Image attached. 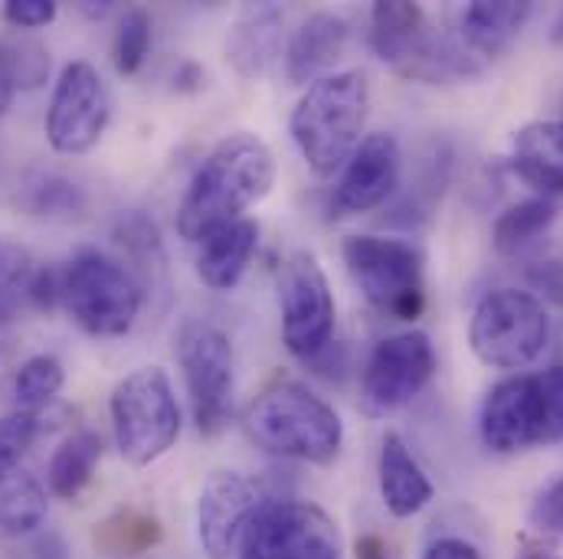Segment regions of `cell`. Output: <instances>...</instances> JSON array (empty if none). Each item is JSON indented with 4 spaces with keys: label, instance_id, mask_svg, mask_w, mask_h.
I'll use <instances>...</instances> for the list:
<instances>
[{
    "label": "cell",
    "instance_id": "obj_1",
    "mask_svg": "<svg viewBox=\"0 0 563 559\" xmlns=\"http://www.w3.org/2000/svg\"><path fill=\"white\" fill-rule=\"evenodd\" d=\"M276 183V154L253 132L223 138L190 177L177 206V233L200 243L207 233L246 220V210L263 203Z\"/></svg>",
    "mask_w": 563,
    "mask_h": 559
},
{
    "label": "cell",
    "instance_id": "obj_2",
    "mask_svg": "<svg viewBox=\"0 0 563 559\" xmlns=\"http://www.w3.org/2000/svg\"><path fill=\"white\" fill-rule=\"evenodd\" d=\"M371 112V82L361 69L331 72L305 89L288 132L318 177H334L361 144Z\"/></svg>",
    "mask_w": 563,
    "mask_h": 559
},
{
    "label": "cell",
    "instance_id": "obj_3",
    "mask_svg": "<svg viewBox=\"0 0 563 559\" xmlns=\"http://www.w3.org/2000/svg\"><path fill=\"white\" fill-rule=\"evenodd\" d=\"M246 435L269 455L308 465H331L344 445L338 410L305 383L279 377L246 410Z\"/></svg>",
    "mask_w": 563,
    "mask_h": 559
},
{
    "label": "cell",
    "instance_id": "obj_4",
    "mask_svg": "<svg viewBox=\"0 0 563 559\" xmlns=\"http://www.w3.org/2000/svg\"><path fill=\"white\" fill-rule=\"evenodd\" d=\"M371 46L400 76L417 82H452L475 76L482 63L442 30L432 26L420 3L380 0L371 10Z\"/></svg>",
    "mask_w": 563,
    "mask_h": 559
},
{
    "label": "cell",
    "instance_id": "obj_5",
    "mask_svg": "<svg viewBox=\"0 0 563 559\" xmlns=\"http://www.w3.org/2000/svg\"><path fill=\"white\" fill-rule=\"evenodd\" d=\"M63 304L86 334L122 337L139 321L144 288L125 262L86 246L63 266Z\"/></svg>",
    "mask_w": 563,
    "mask_h": 559
},
{
    "label": "cell",
    "instance_id": "obj_6",
    "mask_svg": "<svg viewBox=\"0 0 563 559\" xmlns=\"http://www.w3.org/2000/svg\"><path fill=\"white\" fill-rule=\"evenodd\" d=\"M551 337V317L538 294L518 288H495L478 298L468 321L472 354L492 370L531 367Z\"/></svg>",
    "mask_w": 563,
    "mask_h": 559
},
{
    "label": "cell",
    "instance_id": "obj_7",
    "mask_svg": "<svg viewBox=\"0 0 563 559\" xmlns=\"http://www.w3.org/2000/svg\"><path fill=\"white\" fill-rule=\"evenodd\" d=\"M112 432L122 458L135 468L161 461L180 435V406L161 367H141L112 390Z\"/></svg>",
    "mask_w": 563,
    "mask_h": 559
},
{
    "label": "cell",
    "instance_id": "obj_8",
    "mask_svg": "<svg viewBox=\"0 0 563 559\" xmlns=\"http://www.w3.org/2000/svg\"><path fill=\"white\" fill-rule=\"evenodd\" d=\"M347 276L371 308L394 321L420 317L426 304L422 253L413 243L387 236H347L341 246Z\"/></svg>",
    "mask_w": 563,
    "mask_h": 559
},
{
    "label": "cell",
    "instance_id": "obj_9",
    "mask_svg": "<svg viewBox=\"0 0 563 559\" xmlns=\"http://www.w3.org/2000/svg\"><path fill=\"white\" fill-rule=\"evenodd\" d=\"M177 364L200 435H220L233 416L236 357L223 327L190 317L177 331Z\"/></svg>",
    "mask_w": 563,
    "mask_h": 559
},
{
    "label": "cell",
    "instance_id": "obj_10",
    "mask_svg": "<svg viewBox=\"0 0 563 559\" xmlns=\"http://www.w3.org/2000/svg\"><path fill=\"white\" fill-rule=\"evenodd\" d=\"M344 544L334 517L311 501H263L236 559H341Z\"/></svg>",
    "mask_w": 563,
    "mask_h": 559
},
{
    "label": "cell",
    "instance_id": "obj_11",
    "mask_svg": "<svg viewBox=\"0 0 563 559\" xmlns=\"http://www.w3.org/2000/svg\"><path fill=\"white\" fill-rule=\"evenodd\" d=\"M282 344L301 364H311L334 344V294L321 262L298 249L279 269Z\"/></svg>",
    "mask_w": 563,
    "mask_h": 559
},
{
    "label": "cell",
    "instance_id": "obj_12",
    "mask_svg": "<svg viewBox=\"0 0 563 559\" xmlns=\"http://www.w3.org/2000/svg\"><path fill=\"white\" fill-rule=\"evenodd\" d=\"M112 102L99 69L86 59L63 66L49 109H46V141L59 154L92 150L109 128Z\"/></svg>",
    "mask_w": 563,
    "mask_h": 559
},
{
    "label": "cell",
    "instance_id": "obj_13",
    "mask_svg": "<svg viewBox=\"0 0 563 559\" xmlns=\"http://www.w3.org/2000/svg\"><path fill=\"white\" fill-rule=\"evenodd\" d=\"M432 373H435V350L429 334L404 331L384 337L364 364V377H361L364 406L377 416L397 413L420 396L429 387Z\"/></svg>",
    "mask_w": 563,
    "mask_h": 559
},
{
    "label": "cell",
    "instance_id": "obj_14",
    "mask_svg": "<svg viewBox=\"0 0 563 559\" xmlns=\"http://www.w3.org/2000/svg\"><path fill=\"white\" fill-rule=\"evenodd\" d=\"M478 435L495 455H518L538 445H551L541 377L518 373L495 383L482 403Z\"/></svg>",
    "mask_w": 563,
    "mask_h": 559
},
{
    "label": "cell",
    "instance_id": "obj_15",
    "mask_svg": "<svg viewBox=\"0 0 563 559\" xmlns=\"http://www.w3.org/2000/svg\"><path fill=\"white\" fill-rule=\"evenodd\" d=\"M400 141L390 132H374L354 147L347 164L338 170L331 210L338 216H357L384 206L400 187Z\"/></svg>",
    "mask_w": 563,
    "mask_h": 559
},
{
    "label": "cell",
    "instance_id": "obj_16",
    "mask_svg": "<svg viewBox=\"0 0 563 559\" xmlns=\"http://www.w3.org/2000/svg\"><path fill=\"white\" fill-rule=\"evenodd\" d=\"M263 507L256 481L240 471H217L197 501V540L210 559H233L240 540Z\"/></svg>",
    "mask_w": 563,
    "mask_h": 559
},
{
    "label": "cell",
    "instance_id": "obj_17",
    "mask_svg": "<svg viewBox=\"0 0 563 559\" xmlns=\"http://www.w3.org/2000/svg\"><path fill=\"white\" fill-rule=\"evenodd\" d=\"M351 40V23L341 13L318 10L291 33L285 46V76L295 86H311L324 76H331L334 63L344 56V46Z\"/></svg>",
    "mask_w": 563,
    "mask_h": 559
},
{
    "label": "cell",
    "instance_id": "obj_18",
    "mask_svg": "<svg viewBox=\"0 0 563 559\" xmlns=\"http://www.w3.org/2000/svg\"><path fill=\"white\" fill-rule=\"evenodd\" d=\"M285 13L279 3H246L227 36V59L243 79H260L273 69L282 49Z\"/></svg>",
    "mask_w": 563,
    "mask_h": 559
},
{
    "label": "cell",
    "instance_id": "obj_19",
    "mask_svg": "<svg viewBox=\"0 0 563 559\" xmlns=\"http://www.w3.org/2000/svg\"><path fill=\"white\" fill-rule=\"evenodd\" d=\"M260 246V226L253 220L227 223L197 243V276L213 291H230L246 276Z\"/></svg>",
    "mask_w": 563,
    "mask_h": 559
},
{
    "label": "cell",
    "instance_id": "obj_20",
    "mask_svg": "<svg viewBox=\"0 0 563 559\" xmlns=\"http://www.w3.org/2000/svg\"><path fill=\"white\" fill-rule=\"evenodd\" d=\"M531 13L534 3L528 0H475L459 16L462 46L475 59H495L518 40Z\"/></svg>",
    "mask_w": 563,
    "mask_h": 559
},
{
    "label": "cell",
    "instance_id": "obj_21",
    "mask_svg": "<svg viewBox=\"0 0 563 559\" xmlns=\"http://www.w3.org/2000/svg\"><path fill=\"white\" fill-rule=\"evenodd\" d=\"M377 481H380V497L384 507L397 517H417L422 507L432 501V481L426 478L422 465L407 448L400 435H384L380 441V458H377Z\"/></svg>",
    "mask_w": 563,
    "mask_h": 559
},
{
    "label": "cell",
    "instance_id": "obj_22",
    "mask_svg": "<svg viewBox=\"0 0 563 559\" xmlns=\"http://www.w3.org/2000/svg\"><path fill=\"white\" fill-rule=\"evenodd\" d=\"M511 167L525 183L541 190V197L563 193V119L531 122L515 132Z\"/></svg>",
    "mask_w": 563,
    "mask_h": 559
},
{
    "label": "cell",
    "instance_id": "obj_23",
    "mask_svg": "<svg viewBox=\"0 0 563 559\" xmlns=\"http://www.w3.org/2000/svg\"><path fill=\"white\" fill-rule=\"evenodd\" d=\"M161 540H164L161 517L151 507H141V504L115 507L109 517H102L92 527V547L102 557H141V554H151Z\"/></svg>",
    "mask_w": 563,
    "mask_h": 559
},
{
    "label": "cell",
    "instance_id": "obj_24",
    "mask_svg": "<svg viewBox=\"0 0 563 559\" xmlns=\"http://www.w3.org/2000/svg\"><path fill=\"white\" fill-rule=\"evenodd\" d=\"M99 461H102V435L99 432L79 428V432L66 435L46 468L49 494L59 501H76L92 484Z\"/></svg>",
    "mask_w": 563,
    "mask_h": 559
},
{
    "label": "cell",
    "instance_id": "obj_25",
    "mask_svg": "<svg viewBox=\"0 0 563 559\" xmlns=\"http://www.w3.org/2000/svg\"><path fill=\"white\" fill-rule=\"evenodd\" d=\"M46 488L30 471H13L0 481V540L16 544L36 534L46 521Z\"/></svg>",
    "mask_w": 563,
    "mask_h": 559
},
{
    "label": "cell",
    "instance_id": "obj_26",
    "mask_svg": "<svg viewBox=\"0 0 563 559\" xmlns=\"http://www.w3.org/2000/svg\"><path fill=\"white\" fill-rule=\"evenodd\" d=\"M558 223V203L551 197H528L508 206L492 226V246L498 256H521Z\"/></svg>",
    "mask_w": 563,
    "mask_h": 559
},
{
    "label": "cell",
    "instance_id": "obj_27",
    "mask_svg": "<svg viewBox=\"0 0 563 559\" xmlns=\"http://www.w3.org/2000/svg\"><path fill=\"white\" fill-rule=\"evenodd\" d=\"M63 383H66L63 364L49 354H36L20 364V370L13 377V396H16L20 410L36 413L40 406H49L59 396Z\"/></svg>",
    "mask_w": 563,
    "mask_h": 559
},
{
    "label": "cell",
    "instance_id": "obj_28",
    "mask_svg": "<svg viewBox=\"0 0 563 559\" xmlns=\"http://www.w3.org/2000/svg\"><path fill=\"white\" fill-rule=\"evenodd\" d=\"M33 259L23 246L0 239V327H7L23 304H30Z\"/></svg>",
    "mask_w": 563,
    "mask_h": 559
},
{
    "label": "cell",
    "instance_id": "obj_29",
    "mask_svg": "<svg viewBox=\"0 0 563 559\" xmlns=\"http://www.w3.org/2000/svg\"><path fill=\"white\" fill-rule=\"evenodd\" d=\"M151 40H154L151 13L144 7H129L119 20L115 43H112V63L122 76H135L144 66L151 53Z\"/></svg>",
    "mask_w": 563,
    "mask_h": 559
},
{
    "label": "cell",
    "instance_id": "obj_30",
    "mask_svg": "<svg viewBox=\"0 0 563 559\" xmlns=\"http://www.w3.org/2000/svg\"><path fill=\"white\" fill-rule=\"evenodd\" d=\"M82 206V190L59 174H40L26 183V210L36 216H76Z\"/></svg>",
    "mask_w": 563,
    "mask_h": 559
},
{
    "label": "cell",
    "instance_id": "obj_31",
    "mask_svg": "<svg viewBox=\"0 0 563 559\" xmlns=\"http://www.w3.org/2000/svg\"><path fill=\"white\" fill-rule=\"evenodd\" d=\"M115 239L125 246V253L132 256V262L139 266L144 276L147 272H164V262H167L164 243L157 236V226L147 216H141V213L122 216L119 226H115Z\"/></svg>",
    "mask_w": 563,
    "mask_h": 559
},
{
    "label": "cell",
    "instance_id": "obj_32",
    "mask_svg": "<svg viewBox=\"0 0 563 559\" xmlns=\"http://www.w3.org/2000/svg\"><path fill=\"white\" fill-rule=\"evenodd\" d=\"M0 49L7 56V66L13 72L16 89H40L49 79V53L33 36H0Z\"/></svg>",
    "mask_w": 563,
    "mask_h": 559
},
{
    "label": "cell",
    "instance_id": "obj_33",
    "mask_svg": "<svg viewBox=\"0 0 563 559\" xmlns=\"http://www.w3.org/2000/svg\"><path fill=\"white\" fill-rule=\"evenodd\" d=\"M40 432H43L40 413L20 410L0 420V481L20 471V461L30 451V445L40 438Z\"/></svg>",
    "mask_w": 563,
    "mask_h": 559
},
{
    "label": "cell",
    "instance_id": "obj_34",
    "mask_svg": "<svg viewBox=\"0 0 563 559\" xmlns=\"http://www.w3.org/2000/svg\"><path fill=\"white\" fill-rule=\"evenodd\" d=\"M528 524L541 537H563V474L538 491L528 511Z\"/></svg>",
    "mask_w": 563,
    "mask_h": 559
},
{
    "label": "cell",
    "instance_id": "obj_35",
    "mask_svg": "<svg viewBox=\"0 0 563 559\" xmlns=\"http://www.w3.org/2000/svg\"><path fill=\"white\" fill-rule=\"evenodd\" d=\"M3 20L13 30H40L56 20V3L53 0H7Z\"/></svg>",
    "mask_w": 563,
    "mask_h": 559
},
{
    "label": "cell",
    "instance_id": "obj_36",
    "mask_svg": "<svg viewBox=\"0 0 563 559\" xmlns=\"http://www.w3.org/2000/svg\"><path fill=\"white\" fill-rule=\"evenodd\" d=\"M13 559H73L69 554V547H66V540H63V534H56V530H36V534H30V537H23V540H16V547H13Z\"/></svg>",
    "mask_w": 563,
    "mask_h": 559
},
{
    "label": "cell",
    "instance_id": "obj_37",
    "mask_svg": "<svg viewBox=\"0 0 563 559\" xmlns=\"http://www.w3.org/2000/svg\"><path fill=\"white\" fill-rule=\"evenodd\" d=\"M541 377V390H544V406H548V432H551V445L563 441V367H548Z\"/></svg>",
    "mask_w": 563,
    "mask_h": 559
},
{
    "label": "cell",
    "instance_id": "obj_38",
    "mask_svg": "<svg viewBox=\"0 0 563 559\" xmlns=\"http://www.w3.org/2000/svg\"><path fill=\"white\" fill-rule=\"evenodd\" d=\"M422 559H482V554L465 537H439L426 547Z\"/></svg>",
    "mask_w": 563,
    "mask_h": 559
},
{
    "label": "cell",
    "instance_id": "obj_39",
    "mask_svg": "<svg viewBox=\"0 0 563 559\" xmlns=\"http://www.w3.org/2000/svg\"><path fill=\"white\" fill-rule=\"evenodd\" d=\"M534 281H538V288H541L544 294H551L554 301H561L563 304V259H554V262L541 266V269L534 272Z\"/></svg>",
    "mask_w": 563,
    "mask_h": 559
},
{
    "label": "cell",
    "instance_id": "obj_40",
    "mask_svg": "<svg viewBox=\"0 0 563 559\" xmlns=\"http://www.w3.org/2000/svg\"><path fill=\"white\" fill-rule=\"evenodd\" d=\"M203 82V69L197 63H180L177 72H174V89L177 92H197Z\"/></svg>",
    "mask_w": 563,
    "mask_h": 559
},
{
    "label": "cell",
    "instance_id": "obj_41",
    "mask_svg": "<svg viewBox=\"0 0 563 559\" xmlns=\"http://www.w3.org/2000/svg\"><path fill=\"white\" fill-rule=\"evenodd\" d=\"M13 96H16V82H13V72H10V66H7V56H3V49H0V119L10 112V105H13Z\"/></svg>",
    "mask_w": 563,
    "mask_h": 559
},
{
    "label": "cell",
    "instance_id": "obj_42",
    "mask_svg": "<svg viewBox=\"0 0 563 559\" xmlns=\"http://www.w3.org/2000/svg\"><path fill=\"white\" fill-rule=\"evenodd\" d=\"M515 559H561L551 547H544L541 540H534V537H521V544H518V557Z\"/></svg>",
    "mask_w": 563,
    "mask_h": 559
},
{
    "label": "cell",
    "instance_id": "obj_43",
    "mask_svg": "<svg viewBox=\"0 0 563 559\" xmlns=\"http://www.w3.org/2000/svg\"><path fill=\"white\" fill-rule=\"evenodd\" d=\"M79 10L86 13V16H92V20H102V16H109L112 13V3H96V0H86V3H79Z\"/></svg>",
    "mask_w": 563,
    "mask_h": 559
},
{
    "label": "cell",
    "instance_id": "obj_44",
    "mask_svg": "<svg viewBox=\"0 0 563 559\" xmlns=\"http://www.w3.org/2000/svg\"><path fill=\"white\" fill-rule=\"evenodd\" d=\"M364 559H387V557H380V554H377V557H364Z\"/></svg>",
    "mask_w": 563,
    "mask_h": 559
}]
</instances>
